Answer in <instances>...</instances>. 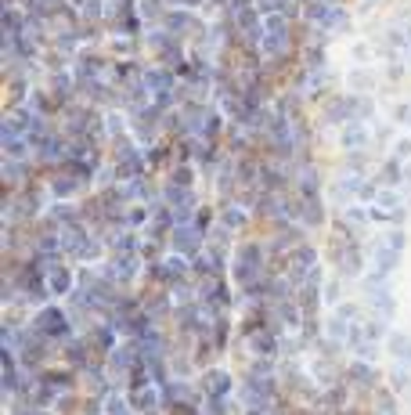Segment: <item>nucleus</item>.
<instances>
[{"mask_svg":"<svg viewBox=\"0 0 411 415\" xmlns=\"http://www.w3.org/2000/svg\"><path fill=\"white\" fill-rule=\"evenodd\" d=\"M390 350L397 354V362L411 369V336L407 332H390Z\"/></svg>","mask_w":411,"mask_h":415,"instance_id":"obj_10","label":"nucleus"},{"mask_svg":"<svg viewBox=\"0 0 411 415\" xmlns=\"http://www.w3.org/2000/svg\"><path fill=\"white\" fill-rule=\"evenodd\" d=\"M368 145V134L361 123H346L343 127V148H365Z\"/></svg>","mask_w":411,"mask_h":415,"instance_id":"obj_12","label":"nucleus"},{"mask_svg":"<svg viewBox=\"0 0 411 415\" xmlns=\"http://www.w3.org/2000/svg\"><path fill=\"white\" fill-rule=\"evenodd\" d=\"M127 394H130V408H134L137 415H145V411L159 408V397H155V386H152V383L134 386V390H127Z\"/></svg>","mask_w":411,"mask_h":415,"instance_id":"obj_6","label":"nucleus"},{"mask_svg":"<svg viewBox=\"0 0 411 415\" xmlns=\"http://www.w3.org/2000/svg\"><path fill=\"white\" fill-rule=\"evenodd\" d=\"M29 325H33L36 332H43L47 339H58V343H69V339H73V325H69L66 307H43V311L33 314Z\"/></svg>","mask_w":411,"mask_h":415,"instance_id":"obj_1","label":"nucleus"},{"mask_svg":"<svg viewBox=\"0 0 411 415\" xmlns=\"http://www.w3.org/2000/svg\"><path fill=\"white\" fill-rule=\"evenodd\" d=\"M343 322H361V311H358V304H339V311H335Z\"/></svg>","mask_w":411,"mask_h":415,"instance_id":"obj_14","label":"nucleus"},{"mask_svg":"<svg viewBox=\"0 0 411 415\" xmlns=\"http://www.w3.org/2000/svg\"><path fill=\"white\" fill-rule=\"evenodd\" d=\"M127 188H130V199L134 203H152L155 199V181H152V177H134V181H127Z\"/></svg>","mask_w":411,"mask_h":415,"instance_id":"obj_9","label":"nucleus"},{"mask_svg":"<svg viewBox=\"0 0 411 415\" xmlns=\"http://www.w3.org/2000/svg\"><path fill=\"white\" fill-rule=\"evenodd\" d=\"M397 155H400V159L411 155V141H397Z\"/></svg>","mask_w":411,"mask_h":415,"instance_id":"obj_15","label":"nucleus"},{"mask_svg":"<svg viewBox=\"0 0 411 415\" xmlns=\"http://www.w3.org/2000/svg\"><path fill=\"white\" fill-rule=\"evenodd\" d=\"M202 397L206 401H227V394H231V372H224V369H206L202 372Z\"/></svg>","mask_w":411,"mask_h":415,"instance_id":"obj_4","label":"nucleus"},{"mask_svg":"<svg viewBox=\"0 0 411 415\" xmlns=\"http://www.w3.org/2000/svg\"><path fill=\"white\" fill-rule=\"evenodd\" d=\"M332 257H335V267H339V275H343V278H346V275H350V278H358V275H361V267H365L361 250H358L354 242H350V239H346V246L339 242V246L332 250Z\"/></svg>","mask_w":411,"mask_h":415,"instance_id":"obj_3","label":"nucleus"},{"mask_svg":"<svg viewBox=\"0 0 411 415\" xmlns=\"http://www.w3.org/2000/svg\"><path fill=\"white\" fill-rule=\"evenodd\" d=\"M296 199H300V195H296ZM300 220H303L307 227H321V224H325V206H321L318 195L300 199Z\"/></svg>","mask_w":411,"mask_h":415,"instance_id":"obj_7","label":"nucleus"},{"mask_svg":"<svg viewBox=\"0 0 411 415\" xmlns=\"http://www.w3.org/2000/svg\"><path fill=\"white\" fill-rule=\"evenodd\" d=\"M47 285H51V292H54V296H69V292L76 289V282H73V271H69L62 260L47 267Z\"/></svg>","mask_w":411,"mask_h":415,"instance_id":"obj_5","label":"nucleus"},{"mask_svg":"<svg viewBox=\"0 0 411 415\" xmlns=\"http://www.w3.org/2000/svg\"><path fill=\"white\" fill-rule=\"evenodd\" d=\"M220 224H224L227 231H242V227L249 224L246 206H239V203H234V206H224V210H220Z\"/></svg>","mask_w":411,"mask_h":415,"instance_id":"obj_8","label":"nucleus"},{"mask_svg":"<svg viewBox=\"0 0 411 415\" xmlns=\"http://www.w3.org/2000/svg\"><path fill=\"white\" fill-rule=\"evenodd\" d=\"M343 383H346V386H354V390H361V394H375L379 372H375V365H368V362H354V365H346Z\"/></svg>","mask_w":411,"mask_h":415,"instance_id":"obj_2","label":"nucleus"},{"mask_svg":"<svg viewBox=\"0 0 411 415\" xmlns=\"http://www.w3.org/2000/svg\"><path fill=\"white\" fill-rule=\"evenodd\" d=\"M192 224H195V227H199V231L206 235V231H209V224H213V210L199 206V210H195V220H192Z\"/></svg>","mask_w":411,"mask_h":415,"instance_id":"obj_13","label":"nucleus"},{"mask_svg":"<svg viewBox=\"0 0 411 415\" xmlns=\"http://www.w3.org/2000/svg\"><path fill=\"white\" fill-rule=\"evenodd\" d=\"M372 311H375L379 318H386V322L393 318V311H397V304H393V296H390L386 289H375V292H372Z\"/></svg>","mask_w":411,"mask_h":415,"instance_id":"obj_11","label":"nucleus"}]
</instances>
